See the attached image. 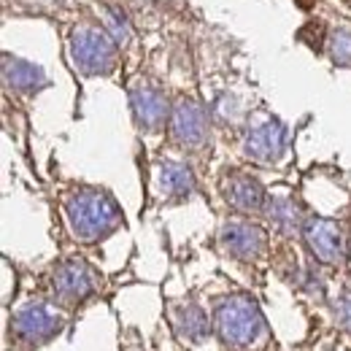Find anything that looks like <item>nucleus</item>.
<instances>
[{"label": "nucleus", "mask_w": 351, "mask_h": 351, "mask_svg": "<svg viewBox=\"0 0 351 351\" xmlns=\"http://www.w3.org/2000/svg\"><path fill=\"white\" fill-rule=\"evenodd\" d=\"M3 71H5V82L14 89H22V92H33L44 84V76L36 65L30 62H22V60H11V57H3Z\"/></svg>", "instance_id": "obj_14"}, {"label": "nucleus", "mask_w": 351, "mask_h": 351, "mask_svg": "<svg viewBox=\"0 0 351 351\" xmlns=\"http://www.w3.org/2000/svg\"><path fill=\"white\" fill-rule=\"evenodd\" d=\"M60 327H62V316L44 303L22 308L14 316V335L27 343H44L51 335L60 332Z\"/></svg>", "instance_id": "obj_7"}, {"label": "nucleus", "mask_w": 351, "mask_h": 351, "mask_svg": "<svg viewBox=\"0 0 351 351\" xmlns=\"http://www.w3.org/2000/svg\"><path fill=\"white\" fill-rule=\"evenodd\" d=\"M214 327L227 349L243 351L260 341V335L265 332V316L252 298L235 295L219 303L214 313Z\"/></svg>", "instance_id": "obj_2"}, {"label": "nucleus", "mask_w": 351, "mask_h": 351, "mask_svg": "<svg viewBox=\"0 0 351 351\" xmlns=\"http://www.w3.org/2000/svg\"><path fill=\"white\" fill-rule=\"evenodd\" d=\"M157 184H160L162 195H168V197H184V195H189L195 189V176H192V171L184 162L168 160V162H162L157 168Z\"/></svg>", "instance_id": "obj_13"}, {"label": "nucleus", "mask_w": 351, "mask_h": 351, "mask_svg": "<svg viewBox=\"0 0 351 351\" xmlns=\"http://www.w3.org/2000/svg\"><path fill=\"white\" fill-rule=\"evenodd\" d=\"M221 249L238 260H254L267 246V235L260 224L246 219H230L221 227Z\"/></svg>", "instance_id": "obj_6"}, {"label": "nucleus", "mask_w": 351, "mask_h": 351, "mask_svg": "<svg viewBox=\"0 0 351 351\" xmlns=\"http://www.w3.org/2000/svg\"><path fill=\"white\" fill-rule=\"evenodd\" d=\"M92 270L87 267V263L82 260H65L54 267L51 273V292L57 300L73 306V303H82L84 298L92 295Z\"/></svg>", "instance_id": "obj_5"}, {"label": "nucleus", "mask_w": 351, "mask_h": 351, "mask_svg": "<svg viewBox=\"0 0 351 351\" xmlns=\"http://www.w3.org/2000/svg\"><path fill=\"white\" fill-rule=\"evenodd\" d=\"M65 217L79 241H100L122 219L117 203L100 189L73 192L65 200Z\"/></svg>", "instance_id": "obj_1"}, {"label": "nucleus", "mask_w": 351, "mask_h": 351, "mask_svg": "<svg viewBox=\"0 0 351 351\" xmlns=\"http://www.w3.org/2000/svg\"><path fill=\"white\" fill-rule=\"evenodd\" d=\"M171 135L184 146H200L208 135V119L200 103L181 100L171 114Z\"/></svg>", "instance_id": "obj_9"}, {"label": "nucleus", "mask_w": 351, "mask_h": 351, "mask_svg": "<svg viewBox=\"0 0 351 351\" xmlns=\"http://www.w3.org/2000/svg\"><path fill=\"white\" fill-rule=\"evenodd\" d=\"M303 235H306V243L311 249V254L324 265H341L343 263V254H346V246H343V232L338 227V221L332 219H308L303 224Z\"/></svg>", "instance_id": "obj_4"}, {"label": "nucleus", "mask_w": 351, "mask_h": 351, "mask_svg": "<svg viewBox=\"0 0 351 351\" xmlns=\"http://www.w3.org/2000/svg\"><path fill=\"white\" fill-rule=\"evenodd\" d=\"M132 114H135L138 125H143L146 130H157L168 119V100L157 89H135L132 92Z\"/></svg>", "instance_id": "obj_11"}, {"label": "nucleus", "mask_w": 351, "mask_h": 351, "mask_svg": "<svg viewBox=\"0 0 351 351\" xmlns=\"http://www.w3.org/2000/svg\"><path fill=\"white\" fill-rule=\"evenodd\" d=\"M335 316H338L341 327H343L346 332H351V292H343L341 300L335 303Z\"/></svg>", "instance_id": "obj_17"}, {"label": "nucleus", "mask_w": 351, "mask_h": 351, "mask_svg": "<svg viewBox=\"0 0 351 351\" xmlns=\"http://www.w3.org/2000/svg\"><path fill=\"white\" fill-rule=\"evenodd\" d=\"M330 54H332L335 62L351 65V33H346V30L332 33V38H330Z\"/></svg>", "instance_id": "obj_15"}, {"label": "nucleus", "mask_w": 351, "mask_h": 351, "mask_svg": "<svg viewBox=\"0 0 351 351\" xmlns=\"http://www.w3.org/2000/svg\"><path fill=\"white\" fill-rule=\"evenodd\" d=\"M284 146H287V132L278 119H265L246 135V154L263 165L276 162L284 154Z\"/></svg>", "instance_id": "obj_8"}, {"label": "nucleus", "mask_w": 351, "mask_h": 351, "mask_svg": "<svg viewBox=\"0 0 351 351\" xmlns=\"http://www.w3.org/2000/svg\"><path fill=\"white\" fill-rule=\"evenodd\" d=\"M71 51H73L76 65L84 73H106V71H111L114 57H117V46L103 30H82V33H76L73 41H71Z\"/></svg>", "instance_id": "obj_3"}, {"label": "nucleus", "mask_w": 351, "mask_h": 351, "mask_svg": "<svg viewBox=\"0 0 351 351\" xmlns=\"http://www.w3.org/2000/svg\"><path fill=\"white\" fill-rule=\"evenodd\" d=\"M171 319H173V330L181 341H189V343H200L208 332H211V324H208V316L203 313V308H197L195 303H186V306H176L171 311Z\"/></svg>", "instance_id": "obj_12"}, {"label": "nucleus", "mask_w": 351, "mask_h": 351, "mask_svg": "<svg viewBox=\"0 0 351 351\" xmlns=\"http://www.w3.org/2000/svg\"><path fill=\"white\" fill-rule=\"evenodd\" d=\"M276 224L281 227V230H292L295 224H298V208L292 206V203H284V206H276Z\"/></svg>", "instance_id": "obj_16"}, {"label": "nucleus", "mask_w": 351, "mask_h": 351, "mask_svg": "<svg viewBox=\"0 0 351 351\" xmlns=\"http://www.w3.org/2000/svg\"><path fill=\"white\" fill-rule=\"evenodd\" d=\"M224 197L232 208L252 214V211H263L265 208V189L257 178L246 173H232L224 184Z\"/></svg>", "instance_id": "obj_10"}]
</instances>
